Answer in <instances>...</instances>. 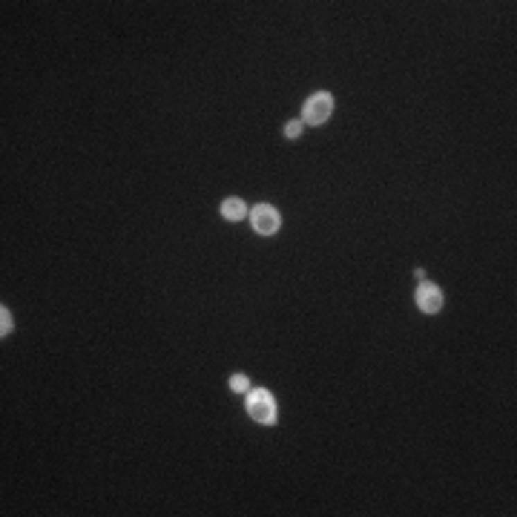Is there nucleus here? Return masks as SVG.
<instances>
[{
  "label": "nucleus",
  "instance_id": "f257e3e1",
  "mask_svg": "<svg viewBox=\"0 0 517 517\" xmlns=\"http://www.w3.org/2000/svg\"><path fill=\"white\" fill-rule=\"evenodd\" d=\"M247 414L253 417L256 423H262V426L276 423V403H273L270 391H265V388L247 391Z\"/></svg>",
  "mask_w": 517,
  "mask_h": 517
},
{
  "label": "nucleus",
  "instance_id": "f03ea898",
  "mask_svg": "<svg viewBox=\"0 0 517 517\" xmlns=\"http://www.w3.org/2000/svg\"><path fill=\"white\" fill-rule=\"evenodd\" d=\"M250 225L258 236H273L276 230H279L282 218H279V210H276L273 204H256L250 210Z\"/></svg>",
  "mask_w": 517,
  "mask_h": 517
},
{
  "label": "nucleus",
  "instance_id": "7ed1b4c3",
  "mask_svg": "<svg viewBox=\"0 0 517 517\" xmlns=\"http://www.w3.org/2000/svg\"><path fill=\"white\" fill-rule=\"evenodd\" d=\"M333 112V95L331 92H313L305 104V121L308 124H325Z\"/></svg>",
  "mask_w": 517,
  "mask_h": 517
},
{
  "label": "nucleus",
  "instance_id": "20e7f679",
  "mask_svg": "<svg viewBox=\"0 0 517 517\" xmlns=\"http://www.w3.org/2000/svg\"><path fill=\"white\" fill-rule=\"evenodd\" d=\"M414 302H417V308H420L423 313H437L443 308V290L437 288V285H420L417 288V293H414Z\"/></svg>",
  "mask_w": 517,
  "mask_h": 517
},
{
  "label": "nucleus",
  "instance_id": "39448f33",
  "mask_svg": "<svg viewBox=\"0 0 517 517\" xmlns=\"http://www.w3.org/2000/svg\"><path fill=\"white\" fill-rule=\"evenodd\" d=\"M222 216L227 218V222H242V218L247 216V204L242 202V198H225L222 202Z\"/></svg>",
  "mask_w": 517,
  "mask_h": 517
},
{
  "label": "nucleus",
  "instance_id": "423d86ee",
  "mask_svg": "<svg viewBox=\"0 0 517 517\" xmlns=\"http://www.w3.org/2000/svg\"><path fill=\"white\" fill-rule=\"evenodd\" d=\"M227 385H230V391H236V394H247V391H250V383H247L245 374H233Z\"/></svg>",
  "mask_w": 517,
  "mask_h": 517
},
{
  "label": "nucleus",
  "instance_id": "0eeeda50",
  "mask_svg": "<svg viewBox=\"0 0 517 517\" xmlns=\"http://www.w3.org/2000/svg\"><path fill=\"white\" fill-rule=\"evenodd\" d=\"M0 333H12V313L6 308H0Z\"/></svg>",
  "mask_w": 517,
  "mask_h": 517
},
{
  "label": "nucleus",
  "instance_id": "6e6552de",
  "mask_svg": "<svg viewBox=\"0 0 517 517\" xmlns=\"http://www.w3.org/2000/svg\"><path fill=\"white\" fill-rule=\"evenodd\" d=\"M302 127H305V121H290V124L285 127V135H288V138H296V135L302 132Z\"/></svg>",
  "mask_w": 517,
  "mask_h": 517
}]
</instances>
